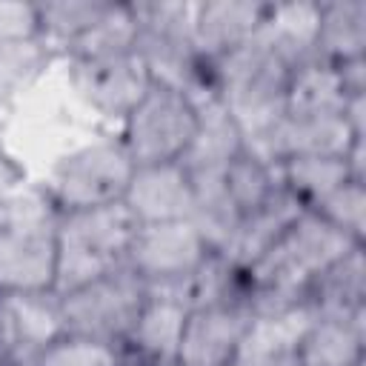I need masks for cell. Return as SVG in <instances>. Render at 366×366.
Masks as SVG:
<instances>
[{
	"instance_id": "1",
	"label": "cell",
	"mask_w": 366,
	"mask_h": 366,
	"mask_svg": "<svg viewBox=\"0 0 366 366\" xmlns=\"http://www.w3.org/2000/svg\"><path fill=\"white\" fill-rule=\"evenodd\" d=\"M300 57L283 46L269 26L249 43L209 63L212 94L243 129L246 146L260 140L280 117L286 103V86Z\"/></svg>"
},
{
	"instance_id": "2",
	"label": "cell",
	"mask_w": 366,
	"mask_h": 366,
	"mask_svg": "<svg viewBox=\"0 0 366 366\" xmlns=\"http://www.w3.org/2000/svg\"><path fill=\"white\" fill-rule=\"evenodd\" d=\"M60 212L46 189H17L0 200V292H54Z\"/></svg>"
},
{
	"instance_id": "3",
	"label": "cell",
	"mask_w": 366,
	"mask_h": 366,
	"mask_svg": "<svg viewBox=\"0 0 366 366\" xmlns=\"http://www.w3.org/2000/svg\"><path fill=\"white\" fill-rule=\"evenodd\" d=\"M137 220L123 203L69 212L57 223V295L126 266Z\"/></svg>"
},
{
	"instance_id": "4",
	"label": "cell",
	"mask_w": 366,
	"mask_h": 366,
	"mask_svg": "<svg viewBox=\"0 0 366 366\" xmlns=\"http://www.w3.org/2000/svg\"><path fill=\"white\" fill-rule=\"evenodd\" d=\"M137 17L134 54L154 83L174 86L194 100L212 94V69L192 40L194 3H132Z\"/></svg>"
},
{
	"instance_id": "5",
	"label": "cell",
	"mask_w": 366,
	"mask_h": 366,
	"mask_svg": "<svg viewBox=\"0 0 366 366\" xmlns=\"http://www.w3.org/2000/svg\"><path fill=\"white\" fill-rule=\"evenodd\" d=\"M132 174L134 160L120 137H100L60 157L43 189L54 209L69 214L123 203Z\"/></svg>"
},
{
	"instance_id": "6",
	"label": "cell",
	"mask_w": 366,
	"mask_h": 366,
	"mask_svg": "<svg viewBox=\"0 0 366 366\" xmlns=\"http://www.w3.org/2000/svg\"><path fill=\"white\" fill-rule=\"evenodd\" d=\"M197 132V103L174 86L154 83L120 123V143L134 166L180 163Z\"/></svg>"
},
{
	"instance_id": "7",
	"label": "cell",
	"mask_w": 366,
	"mask_h": 366,
	"mask_svg": "<svg viewBox=\"0 0 366 366\" xmlns=\"http://www.w3.org/2000/svg\"><path fill=\"white\" fill-rule=\"evenodd\" d=\"M149 289L129 269L109 272L92 283H83L60 295L63 329L71 335H86L109 343H123L132 332L140 309L146 306Z\"/></svg>"
},
{
	"instance_id": "8",
	"label": "cell",
	"mask_w": 366,
	"mask_h": 366,
	"mask_svg": "<svg viewBox=\"0 0 366 366\" xmlns=\"http://www.w3.org/2000/svg\"><path fill=\"white\" fill-rule=\"evenodd\" d=\"M214 249L192 220L137 223L126 266L146 286H166L189 277Z\"/></svg>"
},
{
	"instance_id": "9",
	"label": "cell",
	"mask_w": 366,
	"mask_h": 366,
	"mask_svg": "<svg viewBox=\"0 0 366 366\" xmlns=\"http://www.w3.org/2000/svg\"><path fill=\"white\" fill-rule=\"evenodd\" d=\"M63 332L57 292H0V357L9 366H31Z\"/></svg>"
},
{
	"instance_id": "10",
	"label": "cell",
	"mask_w": 366,
	"mask_h": 366,
	"mask_svg": "<svg viewBox=\"0 0 366 366\" xmlns=\"http://www.w3.org/2000/svg\"><path fill=\"white\" fill-rule=\"evenodd\" d=\"M69 63L77 94L109 120L123 123L126 114L140 103V97L152 86V74L134 51Z\"/></svg>"
},
{
	"instance_id": "11",
	"label": "cell",
	"mask_w": 366,
	"mask_h": 366,
	"mask_svg": "<svg viewBox=\"0 0 366 366\" xmlns=\"http://www.w3.org/2000/svg\"><path fill=\"white\" fill-rule=\"evenodd\" d=\"M363 143V134L352 129L346 114L326 117H280L249 149L277 166L286 157H349Z\"/></svg>"
},
{
	"instance_id": "12",
	"label": "cell",
	"mask_w": 366,
	"mask_h": 366,
	"mask_svg": "<svg viewBox=\"0 0 366 366\" xmlns=\"http://www.w3.org/2000/svg\"><path fill=\"white\" fill-rule=\"evenodd\" d=\"M249 323H252V309L246 303L189 309L177 349V363L232 366L249 332Z\"/></svg>"
},
{
	"instance_id": "13",
	"label": "cell",
	"mask_w": 366,
	"mask_h": 366,
	"mask_svg": "<svg viewBox=\"0 0 366 366\" xmlns=\"http://www.w3.org/2000/svg\"><path fill=\"white\" fill-rule=\"evenodd\" d=\"M123 206L137 223H172L192 220L194 189L192 174L183 163H154L134 166Z\"/></svg>"
},
{
	"instance_id": "14",
	"label": "cell",
	"mask_w": 366,
	"mask_h": 366,
	"mask_svg": "<svg viewBox=\"0 0 366 366\" xmlns=\"http://www.w3.org/2000/svg\"><path fill=\"white\" fill-rule=\"evenodd\" d=\"M272 3L252 0H209L192 9V40L203 60H217L249 43L269 23Z\"/></svg>"
},
{
	"instance_id": "15",
	"label": "cell",
	"mask_w": 366,
	"mask_h": 366,
	"mask_svg": "<svg viewBox=\"0 0 366 366\" xmlns=\"http://www.w3.org/2000/svg\"><path fill=\"white\" fill-rule=\"evenodd\" d=\"M186 315L189 309L183 303L149 292L146 306L140 309L132 332L120 343L126 366H160L177 360Z\"/></svg>"
},
{
	"instance_id": "16",
	"label": "cell",
	"mask_w": 366,
	"mask_h": 366,
	"mask_svg": "<svg viewBox=\"0 0 366 366\" xmlns=\"http://www.w3.org/2000/svg\"><path fill=\"white\" fill-rule=\"evenodd\" d=\"M300 212H303V206L280 186L263 206H257L254 212H249L237 220V226H234L232 237L226 240V246L220 249V254L232 266L246 272L286 234V229L295 223V217Z\"/></svg>"
},
{
	"instance_id": "17",
	"label": "cell",
	"mask_w": 366,
	"mask_h": 366,
	"mask_svg": "<svg viewBox=\"0 0 366 366\" xmlns=\"http://www.w3.org/2000/svg\"><path fill=\"white\" fill-rule=\"evenodd\" d=\"M352 94L340 66L306 57L292 69L289 86H286V103L283 114L286 117H326V114H343Z\"/></svg>"
},
{
	"instance_id": "18",
	"label": "cell",
	"mask_w": 366,
	"mask_h": 366,
	"mask_svg": "<svg viewBox=\"0 0 366 366\" xmlns=\"http://www.w3.org/2000/svg\"><path fill=\"white\" fill-rule=\"evenodd\" d=\"M312 317H366V263L363 246L323 269L306 292Z\"/></svg>"
},
{
	"instance_id": "19",
	"label": "cell",
	"mask_w": 366,
	"mask_h": 366,
	"mask_svg": "<svg viewBox=\"0 0 366 366\" xmlns=\"http://www.w3.org/2000/svg\"><path fill=\"white\" fill-rule=\"evenodd\" d=\"M194 103H197V132L180 163L186 166L189 174L217 172L246 149V137L237 120L226 112V106L217 97H203Z\"/></svg>"
},
{
	"instance_id": "20",
	"label": "cell",
	"mask_w": 366,
	"mask_h": 366,
	"mask_svg": "<svg viewBox=\"0 0 366 366\" xmlns=\"http://www.w3.org/2000/svg\"><path fill=\"white\" fill-rule=\"evenodd\" d=\"M312 57L335 66L366 57V3L363 0L317 3Z\"/></svg>"
},
{
	"instance_id": "21",
	"label": "cell",
	"mask_w": 366,
	"mask_h": 366,
	"mask_svg": "<svg viewBox=\"0 0 366 366\" xmlns=\"http://www.w3.org/2000/svg\"><path fill=\"white\" fill-rule=\"evenodd\" d=\"M363 355V317H309L297 337L300 366H360Z\"/></svg>"
},
{
	"instance_id": "22",
	"label": "cell",
	"mask_w": 366,
	"mask_h": 366,
	"mask_svg": "<svg viewBox=\"0 0 366 366\" xmlns=\"http://www.w3.org/2000/svg\"><path fill=\"white\" fill-rule=\"evenodd\" d=\"M277 177H280V186L303 209H312L329 192H335L337 186H343L352 177L363 180V174L352 166V154L349 157H320V154L286 157L277 163Z\"/></svg>"
},
{
	"instance_id": "23",
	"label": "cell",
	"mask_w": 366,
	"mask_h": 366,
	"mask_svg": "<svg viewBox=\"0 0 366 366\" xmlns=\"http://www.w3.org/2000/svg\"><path fill=\"white\" fill-rule=\"evenodd\" d=\"M220 180H223V189H226L229 200L240 212V217L249 214V212H254L257 206H263L280 189L277 166H272L269 160H263L249 146L234 160H229L220 169Z\"/></svg>"
},
{
	"instance_id": "24",
	"label": "cell",
	"mask_w": 366,
	"mask_h": 366,
	"mask_svg": "<svg viewBox=\"0 0 366 366\" xmlns=\"http://www.w3.org/2000/svg\"><path fill=\"white\" fill-rule=\"evenodd\" d=\"M54 49L43 37L0 43V109L23 97L49 69Z\"/></svg>"
},
{
	"instance_id": "25",
	"label": "cell",
	"mask_w": 366,
	"mask_h": 366,
	"mask_svg": "<svg viewBox=\"0 0 366 366\" xmlns=\"http://www.w3.org/2000/svg\"><path fill=\"white\" fill-rule=\"evenodd\" d=\"M134 40H137V17L132 3H109L106 14L80 40H74L66 49V54L69 60L126 54V51H134Z\"/></svg>"
},
{
	"instance_id": "26",
	"label": "cell",
	"mask_w": 366,
	"mask_h": 366,
	"mask_svg": "<svg viewBox=\"0 0 366 366\" xmlns=\"http://www.w3.org/2000/svg\"><path fill=\"white\" fill-rule=\"evenodd\" d=\"M109 9V0H57L37 3L40 14V37L51 49H69L80 40Z\"/></svg>"
},
{
	"instance_id": "27",
	"label": "cell",
	"mask_w": 366,
	"mask_h": 366,
	"mask_svg": "<svg viewBox=\"0 0 366 366\" xmlns=\"http://www.w3.org/2000/svg\"><path fill=\"white\" fill-rule=\"evenodd\" d=\"M31 366H126L120 343L63 332L54 337Z\"/></svg>"
},
{
	"instance_id": "28",
	"label": "cell",
	"mask_w": 366,
	"mask_h": 366,
	"mask_svg": "<svg viewBox=\"0 0 366 366\" xmlns=\"http://www.w3.org/2000/svg\"><path fill=\"white\" fill-rule=\"evenodd\" d=\"M315 214H320L323 220H329L332 226H337L340 232H346L349 237L360 240L366 237V189L360 177L346 180L343 186H337L335 192H329L320 203L312 206Z\"/></svg>"
},
{
	"instance_id": "29",
	"label": "cell",
	"mask_w": 366,
	"mask_h": 366,
	"mask_svg": "<svg viewBox=\"0 0 366 366\" xmlns=\"http://www.w3.org/2000/svg\"><path fill=\"white\" fill-rule=\"evenodd\" d=\"M40 37L37 3L0 0V43L6 40H31Z\"/></svg>"
},
{
	"instance_id": "30",
	"label": "cell",
	"mask_w": 366,
	"mask_h": 366,
	"mask_svg": "<svg viewBox=\"0 0 366 366\" xmlns=\"http://www.w3.org/2000/svg\"><path fill=\"white\" fill-rule=\"evenodd\" d=\"M23 180H26V174H23L20 163L9 154V149H6L3 140H0V200H3L6 194L17 192V189L23 186Z\"/></svg>"
},
{
	"instance_id": "31",
	"label": "cell",
	"mask_w": 366,
	"mask_h": 366,
	"mask_svg": "<svg viewBox=\"0 0 366 366\" xmlns=\"http://www.w3.org/2000/svg\"><path fill=\"white\" fill-rule=\"evenodd\" d=\"M160 366H183V363H177V360H172V363H160Z\"/></svg>"
},
{
	"instance_id": "32",
	"label": "cell",
	"mask_w": 366,
	"mask_h": 366,
	"mask_svg": "<svg viewBox=\"0 0 366 366\" xmlns=\"http://www.w3.org/2000/svg\"><path fill=\"white\" fill-rule=\"evenodd\" d=\"M0 366H9V363H6V360H3V357H0Z\"/></svg>"
}]
</instances>
